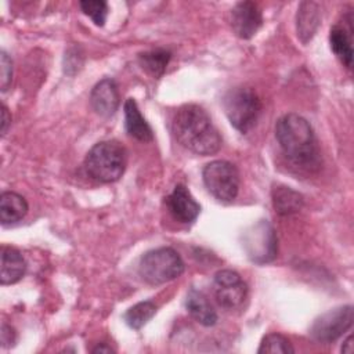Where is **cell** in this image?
<instances>
[{
  "label": "cell",
  "instance_id": "7c38bea8",
  "mask_svg": "<svg viewBox=\"0 0 354 354\" xmlns=\"http://www.w3.org/2000/svg\"><path fill=\"white\" fill-rule=\"evenodd\" d=\"M166 202L170 213L180 223H192L201 212L199 203L194 199L187 187L183 184L174 187Z\"/></svg>",
  "mask_w": 354,
  "mask_h": 354
},
{
  "label": "cell",
  "instance_id": "83f0119b",
  "mask_svg": "<svg viewBox=\"0 0 354 354\" xmlns=\"http://www.w3.org/2000/svg\"><path fill=\"white\" fill-rule=\"evenodd\" d=\"M93 353H113V350L109 346H106L105 343H101L95 348H93Z\"/></svg>",
  "mask_w": 354,
  "mask_h": 354
},
{
  "label": "cell",
  "instance_id": "44dd1931",
  "mask_svg": "<svg viewBox=\"0 0 354 354\" xmlns=\"http://www.w3.org/2000/svg\"><path fill=\"white\" fill-rule=\"evenodd\" d=\"M158 307L153 301L145 300L134 304L130 307L126 314H124V322L131 328V329H140L142 328L156 313Z\"/></svg>",
  "mask_w": 354,
  "mask_h": 354
},
{
  "label": "cell",
  "instance_id": "e0dca14e",
  "mask_svg": "<svg viewBox=\"0 0 354 354\" xmlns=\"http://www.w3.org/2000/svg\"><path fill=\"white\" fill-rule=\"evenodd\" d=\"M351 32L353 29H346L344 26L335 25L329 33L330 48L335 55L340 59V62L346 68H351L353 65V47H351Z\"/></svg>",
  "mask_w": 354,
  "mask_h": 354
},
{
  "label": "cell",
  "instance_id": "8fae6325",
  "mask_svg": "<svg viewBox=\"0 0 354 354\" xmlns=\"http://www.w3.org/2000/svg\"><path fill=\"white\" fill-rule=\"evenodd\" d=\"M91 108L102 118H111L119 108L120 97L116 82L111 77L100 80L90 94Z\"/></svg>",
  "mask_w": 354,
  "mask_h": 354
},
{
  "label": "cell",
  "instance_id": "4fadbf2b",
  "mask_svg": "<svg viewBox=\"0 0 354 354\" xmlns=\"http://www.w3.org/2000/svg\"><path fill=\"white\" fill-rule=\"evenodd\" d=\"M26 271V261L21 252L11 246H1L0 249V282L1 285H11L18 282Z\"/></svg>",
  "mask_w": 354,
  "mask_h": 354
},
{
  "label": "cell",
  "instance_id": "7a4b0ae2",
  "mask_svg": "<svg viewBox=\"0 0 354 354\" xmlns=\"http://www.w3.org/2000/svg\"><path fill=\"white\" fill-rule=\"evenodd\" d=\"M277 141L285 156L296 166L311 167L319 160L317 138L311 124L297 113H286L275 124Z\"/></svg>",
  "mask_w": 354,
  "mask_h": 354
},
{
  "label": "cell",
  "instance_id": "603a6c76",
  "mask_svg": "<svg viewBox=\"0 0 354 354\" xmlns=\"http://www.w3.org/2000/svg\"><path fill=\"white\" fill-rule=\"evenodd\" d=\"M79 6H80L82 11L86 15H88L97 26H104L105 21H106V17H108V4H106V1L86 0V1H80Z\"/></svg>",
  "mask_w": 354,
  "mask_h": 354
},
{
  "label": "cell",
  "instance_id": "d4e9b609",
  "mask_svg": "<svg viewBox=\"0 0 354 354\" xmlns=\"http://www.w3.org/2000/svg\"><path fill=\"white\" fill-rule=\"evenodd\" d=\"M0 339H1V346H3V347H11V346H14L15 339H17V335H15L14 328H11V326L7 325V324H3V325H1V332H0Z\"/></svg>",
  "mask_w": 354,
  "mask_h": 354
},
{
  "label": "cell",
  "instance_id": "3957f363",
  "mask_svg": "<svg viewBox=\"0 0 354 354\" xmlns=\"http://www.w3.org/2000/svg\"><path fill=\"white\" fill-rule=\"evenodd\" d=\"M127 155L118 141L97 142L84 158L86 173L95 181L113 183L124 173Z\"/></svg>",
  "mask_w": 354,
  "mask_h": 354
},
{
  "label": "cell",
  "instance_id": "ffe728a7",
  "mask_svg": "<svg viewBox=\"0 0 354 354\" xmlns=\"http://www.w3.org/2000/svg\"><path fill=\"white\" fill-rule=\"evenodd\" d=\"M170 57H171V54L167 50L158 48V50H152V51L140 54L138 59H140L142 69H145L153 77H159L163 75V72L170 61Z\"/></svg>",
  "mask_w": 354,
  "mask_h": 354
},
{
  "label": "cell",
  "instance_id": "cb8c5ba5",
  "mask_svg": "<svg viewBox=\"0 0 354 354\" xmlns=\"http://www.w3.org/2000/svg\"><path fill=\"white\" fill-rule=\"evenodd\" d=\"M12 80V61L6 51L0 53V88L7 91Z\"/></svg>",
  "mask_w": 354,
  "mask_h": 354
},
{
  "label": "cell",
  "instance_id": "9c48e42d",
  "mask_svg": "<svg viewBox=\"0 0 354 354\" xmlns=\"http://www.w3.org/2000/svg\"><path fill=\"white\" fill-rule=\"evenodd\" d=\"M213 293L218 306L234 310L243 304L248 296V286L236 271L220 270L213 278Z\"/></svg>",
  "mask_w": 354,
  "mask_h": 354
},
{
  "label": "cell",
  "instance_id": "30bf717a",
  "mask_svg": "<svg viewBox=\"0 0 354 354\" xmlns=\"http://www.w3.org/2000/svg\"><path fill=\"white\" fill-rule=\"evenodd\" d=\"M230 24L234 33L241 39H250L263 24L259 6L253 1H241L234 6L230 14Z\"/></svg>",
  "mask_w": 354,
  "mask_h": 354
},
{
  "label": "cell",
  "instance_id": "52a82bcc",
  "mask_svg": "<svg viewBox=\"0 0 354 354\" xmlns=\"http://www.w3.org/2000/svg\"><path fill=\"white\" fill-rule=\"evenodd\" d=\"M242 246L248 257L257 264H266L277 257L278 243L272 225L267 220H259L242 234Z\"/></svg>",
  "mask_w": 354,
  "mask_h": 354
},
{
  "label": "cell",
  "instance_id": "277c9868",
  "mask_svg": "<svg viewBox=\"0 0 354 354\" xmlns=\"http://www.w3.org/2000/svg\"><path fill=\"white\" fill-rule=\"evenodd\" d=\"M223 108L230 123L241 133L250 131L259 119L261 101L250 87H234L223 98Z\"/></svg>",
  "mask_w": 354,
  "mask_h": 354
},
{
  "label": "cell",
  "instance_id": "8992f818",
  "mask_svg": "<svg viewBox=\"0 0 354 354\" xmlns=\"http://www.w3.org/2000/svg\"><path fill=\"white\" fill-rule=\"evenodd\" d=\"M206 189L220 202H232L239 191V173L228 160H213L202 170Z\"/></svg>",
  "mask_w": 354,
  "mask_h": 354
},
{
  "label": "cell",
  "instance_id": "484cf974",
  "mask_svg": "<svg viewBox=\"0 0 354 354\" xmlns=\"http://www.w3.org/2000/svg\"><path fill=\"white\" fill-rule=\"evenodd\" d=\"M11 124V115L6 105H1V136H6L8 127Z\"/></svg>",
  "mask_w": 354,
  "mask_h": 354
},
{
  "label": "cell",
  "instance_id": "5b68a950",
  "mask_svg": "<svg viewBox=\"0 0 354 354\" xmlns=\"http://www.w3.org/2000/svg\"><path fill=\"white\" fill-rule=\"evenodd\" d=\"M184 272V261L173 248H158L147 252L138 264L140 277L149 285H162Z\"/></svg>",
  "mask_w": 354,
  "mask_h": 354
},
{
  "label": "cell",
  "instance_id": "6da1fadb",
  "mask_svg": "<svg viewBox=\"0 0 354 354\" xmlns=\"http://www.w3.org/2000/svg\"><path fill=\"white\" fill-rule=\"evenodd\" d=\"M176 140L198 155L216 153L221 147V137L207 112L195 104L180 106L171 120Z\"/></svg>",
  "mask_w": 354,
  "mask_h": 354
},
{
  "label": "cell",
  "instance_id": "7402d4cb",
  "mask_svg": "<svg viewBox=\"0 0 354 354\" xmlns=\"http://www.w3.org/2000/svg\"><path fill=\"white\" fill-rule=\"evenodd\" d=\"M259 354H290L295 353V348L292 347L288 337H285L281 333H268L263 337L260 347L257 350Z\"/></svg>",
  "mask_w": 354,
  "mask_h": 354
},
{
  "label": "cell",
  "instance_id": "4316f807",
  "mask_svg": "<svg viewBox=\"0 0 354 354\" xmlns=\"http://www.w3.org/2000/svg\"><path fill=\"white\" fill-rule=\"evenodd\" d=\"M342 353H353V336H348L343 346H342Z\"/></svg>",
  "mask_w": 354,
  "mask_h": 354
},
{
  "label": "cell",
  "instance_id": "ba28073f",
  "mask_svg": "<svg viewBox=\"0 0 354 354\" xmlns=\"http://www.w3.org/2000/svg\"><path fill=\"white\" fill-rule=\"evenodd\" d=\"M353 325V306H340L315 318L310 335L315 342L328 344L337 340Z\"/></svg>",
  "mask_w": 354,
  "mask_h": 354
},
{
  "label": "cell",
  "instance_id": "2e32d148",
  "mask_svg": "<svg viewBox=\"0 0 354 354\" xmlns=\"http://www.w3.org/2000/svg\"><path fill=\"white\" fill-rule=\"evenodd\" d=\"M26 199L12 191L3 192L0 196V220L3 225L14 224L24 218L28 213Z\"/></svg>",
  "mask_w": 354,
  "mask_h": 354
},
{
  "label": "cell",
  "instance_id": "d6986e66",
  "mask_svg": "<svg viewBox=\"0 0 354 354\" xmlns=\"http://www.w3.org/2000/svg\"><path fill=\"white\" fill-rule=\"evenodd\" d=\"M319 24L318 6L313 1H303L297 10V36L307 43L315 33Z\"/></svg>",
  "mask_w": 354,
  "mask_h": 354
},
{
  "label": "cell",
  "instance_id": "9a60e30c",
  "mask_svg": "<svg viewBox=\"0 0 354 354\" xmlns=\"http://www.w3.org/2000/svg\"><path fill=\"white\" fill-rule=\"evenodd\" d=\"M185 307L191 317L203 326H213L217 321V314L212 307L206 295L201 290L191 289L187 295Z\"/></svg>",
  "mask_w": 354,
  "mask_h": 354
},
{
  "label": "cell",
  "instance_id": "5bb4252c",
  "mask_svg": "<svg viewBox=\"0 0 354 354\" xmlns=\"http://www.w3.org/2000/svg\"><path fill=\"white\" fill-rule=\"evenodd\" d=\"M123 109H124V127L127 133L140 141H151L153 138L152 129L141 115L136 100L127 98Z\"/></svg>",
  "mask_w": 354,
  "mask_h": 354
},
{
  "label": "cell",
  "instance_id": "ac0fdd59",
  "mask_svg": "<svg viewBox=\"0 0 354 354\" xmlns=\"http://www.w3.org/2000/svg\"><path fill=\"white\" fill-rule=\"evenodd\" d=\"M271 195L275 210L282 216L297 213L304 205L303 195L285 185H277L275 188H272Z\"/></svg>",
  "mask_w": 354,
  "mask_h": 354
}]
</instances>
